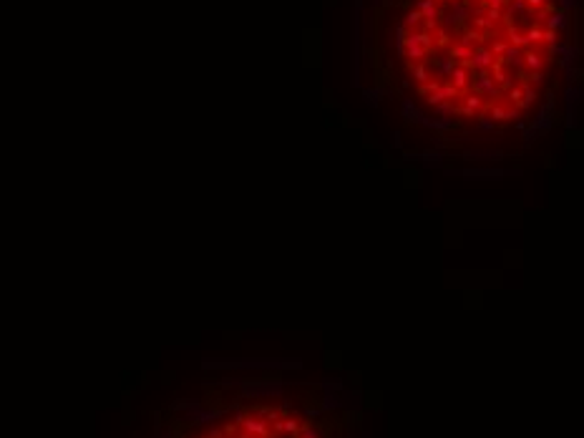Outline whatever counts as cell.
<instances>
[{
  "label": "cell",
  "mask_w": 584,
  "mask_h": 438,
  "mask_svg": "<svg viewBox=\"0 0 584 438\" xmlns=\"http://www.w3.org/2000/svg\"><path fill=\"white\" fill-rule=\"evenodd\" d=\"M420 23H423V15H420V13L413 8V10H408V13H406L403 28H406V30H413V28H416V25H420Z\"/></svg>",
  "instance_id": "11"
},
{
  "label": "cell",
  "mask_w": 584,
  "mask_h": 438,
  "mask_svg": "<svg viewBox=\"0 0 584 438\" xmlns=\"http://www.w3.org/2000/svg\"><path fill=\"white\" fill-rule=\"evenodd\" d=\"M446 3H448V0H446Z\"/></svg>",
  "instance_id": "17"
},
{
  "label": "cell",
  "mask_w": 584,
  "mask_h": 438,
  "mask_svg": "<svg viewBox=\"0 0 584 438\" xmlns=\"http://www.w3.org/2000/svg\"><path fill=\"white\" fill-rule=\"evenodd\" d=\"M471 73H474V71H469L463 63H456V66H453V71H451V76H448V78H451L448 84L461 93V91L469 88V84H471Z\"/></svg>",
  "instance_id": "3"
},
{
  "label": "cell",
  "mask_w": 584,
  "mask_h": 438,
  "mask_svg": "<svg viewBox=\"0 0 584 438\" xmlns=\"http://www.w3.org/2000/svg\"><path fill=\"white\" fill-rule=\"evenodd\" d=\"M541 30H544L541 25H529V28H526L524 38H526L529 46H539V43H541Z\"/></svg>",
  "instance_id": "10"
},
{
  "label": "cell",
  "mask_w": 584,
  "mask_h": 438,
  "mask_svg": "<svg viewBox=\"0 0 584 438\" xmlns=\"http://www.w3.org/2000/svg\"><path fill=\"white\" fill-rule=\"evenodd\" d=\"M524 71L526 73H544L547 71V56L536 51H524Z\"/></svg>",
  "instance_id": "5"
},
{
  "label": "cell",
  "mask_w": 584,
  "mask_h": 438,
  "mask_svg": "<svg viewBox=\"0 0 584 438\" xmlns=\"http://www.w3.org/2000/svg\"><path fill=\"white\" fill-rule=\"evenodd\" d=\"M300 426H302V421H297V418H282V431L290 436H297Z\"/></svg>",
  "instance_id": "12"
},
{
  "label": "cell",
  "mask_w": 584,
  "mask_h": 438,
  "mask_svg": "<svg viewBox=\"0 0 584 438\" xmlns=\"http://www.w3.org/2000/svg\"><path fill=\"white\" fill-rule=\"evenodd\" d=\"M416 10H418L425 20L441 23V10H438V5H436V0H418V3H416Z\"/></svg>",
  "instance_id": "6"
},
{
  "label": "cell",
  "mask_w": 584,
  "mask_h": 438,
  "mask_svg": "<svg viewBox=\"0 0 584 438\" xmlns=\"http://www.w3.org/2000/svg\"><path fill=\"white\" fill-rule=\"evenodd\" d=\"M453 66H456V61L448 58V56L436 58V76H438V81H446V78L451 76V71H453Z\"/></svg>",
  "instance_id": "7"
},
{
  "label": "cell",
  "mask_w": 584,
  "mask_h": 438,
  "mask_svg": "<svg viewBox=\"0 0 584 438\" xmlns=\"http://www.w3.org/2000/svg\"><path fill=\"white\" fill-rule=\"evenodd\" d=\"M567 13H562V10H552V15H547V28L549 30H562V28H567Z\"/></svg>",
  "instance_id": "9"
},
{
  "label": "cell",
  "mask_w": 584,
  "mask_h": 438,
  "mask_svg": "<svg viewBox=\"0 0 584 438\" xmlns=\"http://www.w3.org/2000/svg\"><path fill=\"white\" fill-rule=\"evenodd\" d=\"M479 118V124H476V131H494L496 129V124L491 121V118L486 116V113H481V116H476Z\"/></svg>",
  "instance_id": "13"
},
{
  "label": "cell",
  "mask_w": 584,
  "mask_h": 438,
  "mask_svg": "<svg viewBox=\"0 0 584 438\" xmlns=\"http://www.w3.org/2000/svg\"><path fill=\"white\" fill-rule=\"evenodd\" d=\"M501 63L509 66L511 71H524V48H516V46H506V51L501 53Z\"/></svg>",
  "instance_id": "4"
},
{
  "label": "cell",
  "mask_w": 584,
  "mask_h": 438,
  "mask_svg": "<svg viewBox=\"0 0 584 438\" xmlns=\"http://www.w3.org/2000/svg\"><path fill=\"white\" fill-rule=\"evenodd\" d=\"M506 46H509V43H506V38H501V35H499L496 41L491 43V48H489V51H491V53H494L496 58H501V53L506 51Z\"/></svg>",
  "instance_id": "14"
},
{
  "label": "cell",
  "mask_w": 584,
  "mask_h": 438,
  "mask_svg": "<svg viewBox=\"0 0 584 438\" xmlns=\"http://www.w3.org/2000/svg\"><path fill=\"white\" fill-rule=\"evenodd\" d=\"M235 438H252L250 433H240V436H235Z\"/></svg>",
  "instance_id": "16"
},
{
  "label": "cell",
  "mask_w": 584,
  "mask_h": 438,
  "mask_svg": "<svg viewBox=\"0 0 584 438\" xmlns=\"http://www.w3.org/2000/svg\"><path fill=\"white\" fill-rule=\"evenodd\" d=\"M471 91L476 93V96H481L484 101H489V98H496L499 93H501V88L494 84V78H491V71H476V73H471Z\"/></svg>",
  "instance_id": "1"
},
{
  "label": "cell",
  "mask_w": 584,
  "mask_h": 438,
  "mask_svg": "<svg viewBox=\"0 0 584 438\" xmlns=\"http://www.w3.org/2000/svg\"><path fill=\"white\" fill-rule=\"evenodd\" d=\"M408 68H411L413 78H416V81H418L420 86H423L425 81H431V66H428V63H423V61H420V63H411Z\"/></svg>",
  "instance_id": "8"
},
{
  "label": "cell",
  "mask_w": 584,
  "mask_h": 438,
  "mask_svg": "<svg viewBox=\"0 0 584 438\" xmlns=\"http://www.w3.org/2000/svg\"><path fill=\"white\" fill-rule=\"evenodd\" d=\"M240 426H242L245 433H250L252 438H269V423H267L264 418L254 416V413H247Z\"/></svg>",
  "instance_id": "2"
},
{
  "label": "cell",
  "mask_w": 584,
  "mask_h": 438,
  "mask_svg": "<svg viewBox=\"0 0 584 438\" xmlns=\"http://www.w3.org/2000/svg\"><path fill=\"white\" fill-rule=\"evenodd\" d=\"M305 416H307V418H318V416H320V408H315V406H307V408H305Z\"/></svg>",
  "instance_id": "15"
}]
</instances>
